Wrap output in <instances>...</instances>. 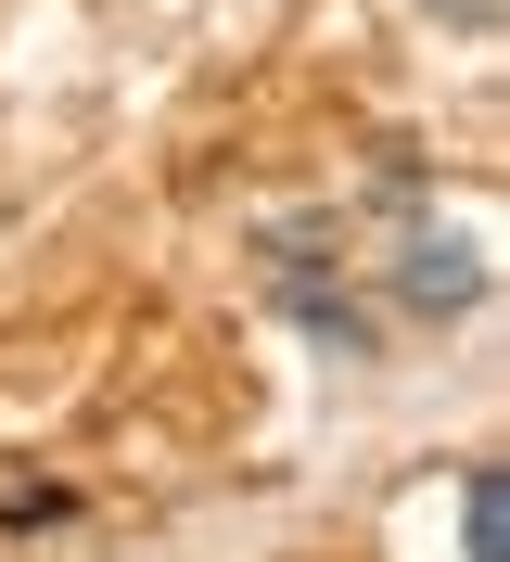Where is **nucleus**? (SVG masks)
I'll return each instance as SVG.
<instances>
[{"mask_svg": "<svg viewBox=\"0 0 510 562\" xmlns=\"http://www.w3.org/2000/svg\"><path fill=\"white\" fill-rule=\"evenodd\" d=\"M396 307H408V319L485 307V244H473V231H421V244L396 256Z\"/></svg>", "mask_w": 510, "mask_h": 562, "instance_id": "obj_1", "label": "nucleus"}, {"mask_svg": "<svg viewBox=\"0 0 510 562\" xmlns=\"http://www.w3.org/2000/svg\"><path fill=\"white\" fill-rule=\"evenodd\" d=\"M460 562H510V473L498 460L460 473Z\"/></svg>", "mask_w": 510, "mask_h": 562, "instance_id": "obj_2", "label": "nucleus"}]
</instances>
